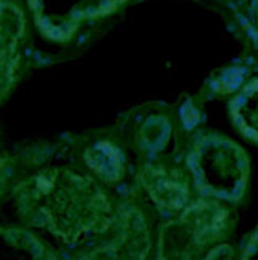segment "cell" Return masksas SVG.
Instances as JSON below:
<instances>
[{
    "label": "cell",
    "instance_id": "1",
    "mask_svg": "<svg viewBox=\"0 0 258 260\" xmlns=\"http://www.w3.org/2000/svg\"><path fill=\"white\" fill-rule=\"evenodd\" d=\"M16 205L32 227L69 244L102 236L114 217L112 205L91 177L69 168H47L19 184Z\"/></svg>",
    "mask_w": 258,
    "mask_h": 260
},
{
    "label": "cell",
    "instance_id": "2",
    "mask_svg": "<svg viewBox=\"0 0 258 260\" xmlns=\"http://www.w3.org/2000/svg\"><path fill=\"white\" fill-rule=\"evenodd\" d=\"M187 163L201 193L225 201L242 198L250 176V161L236 142L207 134L196 141Z\"/></svg>",
    "mask_w": 258,
    "mask_h": 260
},
{
    "label": "cell",
    "instance_id": "3",
    "mask_svg": "<svg viewBox=\"0 0 258 260\" xmlns=\"http://www.w3.org/2000/svg\"><path fill=\"white\" fill-rule=\"evenodd\" d=\"M230 230V212L215 201H195L160 232V258H198Z\"/></svg>",
    "mask_w": 258,
    "mask_h": 260
},
{
    "label": "cell",
    "instance_id": "4",
    "mask_svg": "<svg viewBox=\"0 0 258 260\" xmlns=\"http://www.w3.org/2000/svg\"><path fill=\"white\" fill-rule=\"evenodd\" d=\"M107 232L112 233V238L94 251V257L143 258L147 255L150 249V235L137 209H120Z\"/></svg>",
    "mask_w": 258,
    "mask_h": 260
},
{
    "label": "cell",
    "instance_id": "5",
    "mask_svg": "<svg viewBox=\"0 0 258 260\" xmlns=\"http://www.w3.org/2000/svg\"><path fill=\"white\" fill-rule=\"evenodd\" d=\"M139 180L156 206L167 211H180L188 206L190 190L183 174L164 166H147Z\"/></svg>",
    "mask_w": 258,
    "mask_h": 260
},
{
    "label": "cell",
    "instance_id": "6",
    "mask_svg": "<svg viewBox=\"0 0 258 260\" xmlns=\"http://www.w3.org/2000/svg\"><path fill=\"white\" fill-rule=\"evenodd\" d=\"M22 36V16L13 5H4L2 11V86L11 85L18 67V43Z\"/></svg>",
    "mask_w": 258,
    "mask_h": 260
},
{
    "label": "cell",
    "instance_id": "7",
    "mask_svg": "<svg viewBox=\"0 0 258 260\" xmlns=\"http://www.w3.org/2000/svg\"><path fill=\"white\" fill-rule=\"evenodd\" d=\"M230 112L238 129L253 142H258V80L245 85L233 98Z\"/></svg>",
    "mask_w": 258,
    "mask_h": 260
},
{
    "label": "cell",
    "instance_id": "8",
    "mask_svg": "<svg viewBox=\"0 0 258 260\" xmlns=\"http://www.w3.org/2000/svg\"><path fill=\"white\" fill-rule=\"evenodd\" d=\"M85 160L93 171L107 182H117L123 174V158L117 147L99 142L85 153Z\"/></svg>",
    "mask_w": 258,
    "mask_h": 260
},
{
    "label": "cell",
    "instance_id": "9",
    "mask_svg": "<svg viewBox=\"0 0 258 260\" xmlns=\"http://www.w3.org/2000/svg\"><path fill=\"white\" fill-rule=\"evenodd\" d=\"M242 258L245 260H258V232L252 235L247 246L242 252Z\"/></svg>",
    "mask_w": 258,
    "mask_h": 260
}]
</instances>
